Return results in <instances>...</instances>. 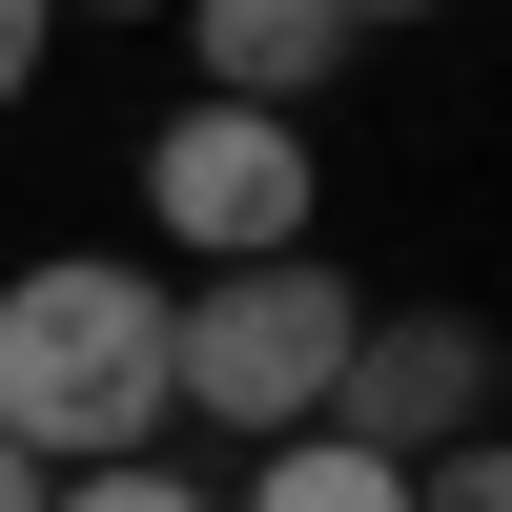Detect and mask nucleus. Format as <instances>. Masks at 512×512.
Returning <instances> with one entry per match:
<instances>
[{"label":"nucleus","instance_id":"nucleus-1","mask_svg":"<svg viewBox=\"0 0 512 512\" xmlns=\"http://www.w3.org/2000/svg\"><path fill=\"white\" fill-rule=\"evenodd\" d=\"M164 267L123 246H41L0 267V451L21 472H103V451H164Z\"/></svg>","mask_w":512,"mask_h":512},{"label":"nucleus","instance_id":"nucleus-2","mask_svg":"<svg viewBox=\"0 0 512 512\" xmlns=\"http://www.w3.org/2000/svg\"><path fill=\"white\" fill-rule=\"evenodd\" d=\"M349 328H369V287L328 267V246H287V267H205V287H164V410H205V431L267 451V431L328 410Z\"/></svg>","mask_w":512,"mask_h":512},{"label":"nucleus","instance_id":"nucleus-3","mask_svg":"<svg viewBox=\"0 0 512 512\" xmlns=\"http://www.w3.org/2000/svg\"><path fill=\"white\" fill-rule=\"evenodd\" d=\"M144 226L185 267H287L328 226V144L267 103H185V123H144Z\"/></svg>","mask_w":512,"mask_h":512},{"label":"nucleus","instance_id":"nucleus-4","mask_svg":"<svg viewBox=\"0 0 512 512\" xmlns=\"http://www.w3.org/2000/svg\"><path fill=\"white\" fill-rule=\"evenodd\" d=\"M308 431L390 451V472H410V451H472V431H492V328H472V308H369Z\"/></svg>","mask_w":512,"mask_h":512},{"label":"nucleus","instance_id":"nucleus-5","mask_svg":"<svg viewBox=\"0 0 512 512\" xmlns=\"http://www.w3.org/2000/svg\"><path fill=\"white\" fill-rule=\"evenodd\" d=\"M185 62H205V103L308 123L328 82H349V0H185Z\"/></svg>","mask_w":512,"mask_h":512},{"label":"nucleus","instance_id":"nucleus-6","mask_svg":"<svg viewBox=\"0 0 512 512\" xmlns=\"http://www.w3.org/2000/svg\"><path fill=\"white\" fill-rule=\"evenodd\" d=\"M226 512H410V472L349 451V431H267V472H246Z\"/></svg>","mask_w":512,"mask_h":512},{"label":"nucleus","instance_id":"nucleus-7","mask_svg":"<svg viewBox=\"0 0 512 512\" xmlns=\"http://www.w3.org/2000/svg\"><path fill=\"white\" fill-rule=\"evenodd\" d=\"M41 512H226V492L164 472V451H103V472H41Z\"/></svg>","mask_w":512,"mask_h":512},{"label":"nucleus","instance_id":"nucleus-8","mask_svg":"<svg viewBox=\"0 0 512 512\" xmlns=\"http://www.w3.org/2000/svg\"><path fill=\"white\" fill-rule=\"evenodd\" d=\"M410 512H512V451L472 431V451H410Z\"/></svg>","mask_w":512,"mask_h":512},{"label":"nucleus","instance_id":"nucleus-9","mask_svg":"<svg viewBox=\"0 0 512 512\" xmlns=\"http://www.w3.org/2000/svg\"><path fill=\"white\" fill-rule=\"evenodd\" d=\"M41 41H62V0H0V123H21V82H41Z\"/></svg>","mask_w":512,"mask_h":512},{"label":"nucleus","instance_id":"nucleus-10","mask_svg":"<svg viewBox=\"0 0 512 512\" xmlns=\"http://www.w3.org/2000/svg\"><path fill=\"white\" fill-rule=\"evenodd\" d=\"M62 21H185V0H62Z\"/></svg>","mask_w":512,"mask_h":512},{"label":"nucleus","instance_id":"nucleus-11","mask_svg":"<svg viewBox=\"0 0 512 512\" xmlns=\"http://www.w3.org/2000/svg\"><path fill=\"white\" fill-rule=\"evenodd\" d=\"M369 21H451V0H349V41H369Z\"/></svg>","mask_w":512,"mask_h":512},{"label":"nucleus","instance_id":"nucleus-12","mask_svg":"<svg viewBox=\"0 0 512 512\" xmlns=\"http://www.w3.org/2000/svg\"><path fill=\"white\" fill-rule=\"evenodd\" d=\"M0 512H41V472H21V451H0Z\"/></svg>","mask_w":512,"mask_h":512}]
</instances>
